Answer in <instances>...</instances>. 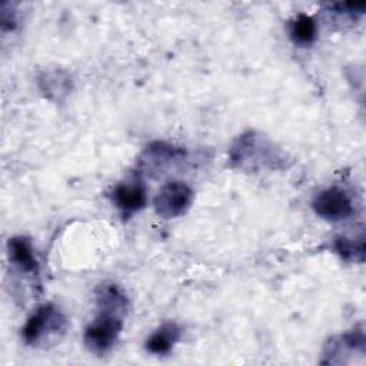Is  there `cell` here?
<instances>
[{"mask_svg":"<svg viewBox=\"0 0 366 366\" xmlns=\"http://www.w3.org/2000/svg\"><path fill=\"white\" fill-rule=\"evenodd\" d=\"M192 187L182 180H170L164 183L153 200L154 212L164 220L183 216L193 203Z\"/></svg>","mask_w":366,"mask_h":366,"instance_id":"obj_4","label":"cell"},{"mask_svg":"<svg viewBox=\"0 0 366 366\" xmlns=\"http://www.w3.org/2000/svg\"><path fill=\"white\" fill-rule=\"evenodd\" d=\"M289 34L296 44L309 46L316 40L317 24L312 16L300 13L289 23Z\"/></svg>","mask_w":366,"mask_h":366,"instance_id":"obj_11","label":"cell"},{"mask_svg":"<svg viewBox=\"0 0 366 366\" xmlns=\"http://www.w3.org/2000/svg\"><path fill=\"white\" fill-rule=\"evenodd\" d=\"M353 352L365 353V333L363 330H353L337 337H333L330 343L325 346V356L327 359L322 360V363H333V359L340 355H349Z\"/></svg>","mask_w":366,"mask_h":366,"instance_id":"obj_10","label":"cell"},{"mask_svg":"<svg viewBox=\"0 0 366 366\" xmlns=\"http://www.w3.org/2000/svg\"><path fill=\"white\" fill-rule=\"evenodd\" d=\"M110 199L124 217H130L146 206L147 190L142 179H132L114 186Z\"/></svg>","mask_w":366,"mask_h":366,"instance_id":"obj_6","label":"cell"},{"mask_svg":"<svg viewBox=\"0 0 366 366\" xmlns=\"http://www.w3.org/2000/svg\"><path fill=\"white\" fill-rule=\"evenodd\" d=\"M186 156V152L183 149L170 146L163 142H154L146 147V150L142 154L140 159V166L149 173L163 169L164 166L183 159Z\"/></svg>","mask_w":366,"mask_h":366,"instance_id":"obj_8","label":"cell"},{"mask_svg":"<svg viewBox=\"0 0 366 366\" xmlns=\"http://www.w3.org/2000/svg\"><path fill=\"white\" fill-rule=\"evenodd\" d=\"M9 262L21 273H27L33 277L39 274V262L34 254L31 240L26 236H14L7 242Z\"/></svg>","mask_w":366,"mask_h":366,"instance_id":"obj_7","label":"cell"},{"mask_svg":"<svg viewBox=\"0 0 366 366\" xmlns=\"http://www.w3.org/2000/svg\"><path fill=\"white\" fill-rule=\"evenodd\" d=\"M127 307V296L119 285L104 282L97 287V313L83 333V343L90 353L104 355L114 346L123 329Z\"/></svg>","mask_w":366,"mask_h":366,"instance_id":"obj_1","label":"cell"},{"mask_svg":"<svg viewBox=\"0 0 366 366\" xmlns=\"http://www.w3.org/2000/svg\"><path fill=\"white\" fill-rule=\"evenodd\" d=\"M312 207L320 219L333 223L349 219L355 210L350 194L339 186H330L317 193Z\"/></svg>","mask_w":366,"mask_h":366,"instance_id":"obj_5","label":"cell"},{"mask_svg":"<svg viewBox=\"0 0 366 366\" xmlns=\"http://www.w3.org/2000/svg\"><path fill=\"white\" fill-rule=\"evenodd\" d=\"M180 337L182 327L174 322H166L147 337L144 347L152 355H167Z\"/></svg>","mask_w":366,"mask_h":366,"instance_id":"obj_9","label":"cell"},{"mask_svg":"<svg viewBox=\"0 0 366 366\" xmlns=\"http://www.w3.org/2000/svg\"><path fill=\"white\" fill-rule=\"evenodd\" d=\"M283 157L279 150L263 136L249 132L242 134L230 149V162L243 170H257L262 167L277 169Z\"/></svg>","mask_w":366,"mask_h":366,"instance_id":"obj_3","label":"cell"},{"mask_svg":"<svg viewBox=\"0 0 366 366\" xmlns=\"http://www.w3.org/2000/svg\"><path fill=\"white\" fill-rule=\"evenodd\" d=\"M67 326L66 315L53 303H44L27 317L21 327V339L27 346L46 349L64 336Z\"/></svg>","mask_w":366,"mask_h":366,"instance_id":"obj_2","label":"cell"},{"mask_svg":"<svg viewBox=\"0 0 366 366\" xmlns=\"http://www.w3.org/2000/svg\"><path fill=\"white\" fill-rule=\"evenodd\" d=\"M40 89L41 92L50 97V99H56L59 100L61 96H66L69 92V84H70V79L69 74L64 71H47L40 77Z\"/></svg>","mask_w":366,"mask_h":366,"instance_id":"obj_12","label":"cell"},{"mask_svg":"<svg viewBox=\"0 0 366 366\" xmlns=\"http://www.w3.org/2000/svg\"><path fill=\"white\" fill-rule=\"evenodd\" d=\"M333 247L336 253L347 262H359L362 263L365 260V237L360 234V237H346L339 236L333 242Z\"/></svg>","mask_w":366,"mask_h":366,"instance_id":"obj_13","label":"cell"}]
</instances>
